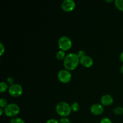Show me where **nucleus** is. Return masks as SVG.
<instances>
[{
  "mask_svg": "<svg viewBox=\"0 0 123 123\" xmlns=\"http://www.w3.org/2000/svg\"><path fill=\"white\" fill-rule=\"evenodd\" d=\"M90 111L93 115H100L104 112V107L100 103H94L90 106Z\"/></svg>",
  "mask_w": 123,
  "mask_h": 123,
  "instance_id": "obj_8",
  "label": "nucleus"
},
{
  "mask_svg": "<svg viewBox=\"0 0 123 123\" xmlns=\"http://www.w3.org/2000/svg\"><path fill=\"white\" fill-rule=\"evenodd\" d=\"M0 49H1V50H0V55L2 56L4 54V53L5 52V50H6L5 49V46H4L2 43H0Z\"/></svg>",
  "mask_w": 123,
  "mask_h": 123,
  "instance_id": "obj_20",
  "label": "nucleus"
},
{
  "mask_svg": "<svg viewBox=\"0 0 123 123\" xmlns=\"http://www.w3.org/2000/svg\"><path fill=\"white\" fill-rule=\"evenodd\" d=\"M3 113H4V110L3 108H0V115H1V116H2Z\"/></svg>",
  "mask_w": 123,
  "mask_h": 123,
  "instance_id": "obj_25",
  "label": "nucleus"
},
{
  "mask_svg": "<svg viewBox=\"0 0 123 123\" xmlns=\"http://www.w3.org/2000/svg\"><path fill=\"white\" fill-rule=\"evenodd\" d=\"M114 113L117 115H120L123 114V108L121 106H117L114 109Z\"/></svg>",
  "mask_w": 123,
  "mask_h": 123,
  "instance_id": "obj_16",
  "label": "nucleus"
},
{
  "mask_svg": "<svg viewBox=\"0 0 123 123\" xmlns=\"http://www.w3.org/2000/svg\"><path fill=\"white\" fill-rule=\"evenodd\" d=\"M8 88H9V86H8V83L4 81L1 82L0 83V92L1 93L5 92L7 90H8Z\"/></svg>",
  "mask_w": 123,
  "mask_h": 123,
  "instance_id": "obj_12",
  "label": "nucleus"
},
{
  "mask_svg": "<svg viewBox=\"0 0 123 123\" xmlns=\"http://www.w3.org/2000/svg\"><path fill=\"white\" fill-rule=\"evenodd\" d=\"M120 59L122 62H123V51L120 54Z\"/></svg>",
  "mask_w": 123,
  "mask_h": 123,
  "instance_id": "obj_24",
  "label": "nucleus"
},
{
  "mask_svg": "<svg viewBox=\"0 0 123 123\" xmlns=\"http://www.w3.org/2000/svg\"><path fill=\"white\" fill-rule=\"evenodd\" d=\"M100 123H113L112 120L111 119H109V118L105 117L103 118L102 120L100 121Z\"/></svg>",
  "mask_w": 123,
  "mask_h": 123,
  "instance_id": "obj_19",
  "label": "nucleus"
},
{
  "mask_svg": "<svg viewBox=\"0 0 123 123\" xmlns=\"http://www.w3.org/2000/svg\"><path fill=\"white\" fill-rule=\"evenodd\" d=\"M58 79L62 84H67L71 80L72 74L70 71L66 69H61L58 72Z\"/></svg>",
  "mask_w": 123,
  "mask_h": 123,
  "instance_id": "obj_5",
  "label": "nucleus"
},
{
  "mask_svg": "<svg viewBox=\"0 0 123 123\" xmlns=\"http://www.w3.org/2000/svg\"><path fill=\"white\" fill-rule=\"evenodd\" d=\"M55 111L57 114L61 117H67L72 112L71 105L64 101H61L57 103L55 107Z\"/></svg>",
  "mask_w": 123,
  "mask_h": 123,
  "instance_id": "obj_2",
  "label": "nucleus"
},
{
  "mask_svg": "<svg viewBox=\"0 0 123 123\" xmlns=\"http://www.w3.org/2000/svg\"><path fill=\"white\" fill-rule=\"evenodd\" d=\"M80 63V58L75 53H69L66 55L63 61V65L65 69L68 71L75 70Z\"/></svg>",
  "mask_w": 123,
  "mask_h": 123,
  "instance_id": "obj_1",
  "label": "nucleus"
},
{
  "mask_svg": "<svg viewBox=\"0 0 123 123\" xmlns=\"http://www.w3.org/2000/svg\"><path fill=\"white\" fill-rule=\"evenodd\" d=\"M120 72H121V73H123V65L121 66V67H120Z\"/></svg>",
  "mask_w": 123,
  "mask_h": 123,
  "instance_id": "obj_26",
  "label": "nucleus"
},
{
  "mask_svg": "<svg viewBox=\"0 0 123 123\" xmlns=\"http://www.w3.org/2000/svg\"><path fill=\"white\" fill-rule=\"evenodd\" d=\"M58 45L60 48V50H62L65 52L67 51L72 48V41L67 36H61L58 41Z\"/></svg>",
  "mask_w": 123,
  "mask_h": 123,
  "instance_id": "obj_4",
  "label": "nucleus"
},
{
  "mask_svg": "<svg viewBox=\"0 0 123 123\" xmlns=\"http://www.w3.org/2000/svg\"><path fill=\"white\" fill-rule=\"evenodd\" d=\"M7 105H8V103H7V100L5 98H1V99H0V108L4 109L7 106Z\"/></svg>",
  "mask_w": 123,
  "mask_h": 123,
  "instance_id": "obj_17",
  "label": "nucleus"
},
{
  "mask_svg": "<svg viewBox=\"0 0 123 123\" xmlns=\"http://www.w3.org/2000/svg\"><path fill=\"white\" fill-rule=\"evenodd\" d=\"M93 60L89 55H86L85 56L80 58V64L84 67L90 68L93 65Z\"/></svg>",
  "mask_w": 123,
  "mask_h": 123,
  "instance_id": "obj_9",
  "label": "nucleus"
},
{
  "mask_svg": "<svg viewBox=\"0 0 123 123\" xmlns=\"http://www.w3.org/2000/svg\"><path fill=\"white\" fill-rule=\"evenodd\" d=\"M66 55H67L66 54V52L63 51L62 50H59L58 51L56 52L55 56H56V58L57 60H60V61H62V60L64 61V60L66 58Z\"/></svg>",
  "mask_w": 123,
  "mask_h": 123,
  "instance_id": "obj_11",
  "label": "nucleus"
},
{
  "mask_svg": "<svg viewBox=\"0 0 123 123\" xmlns=\"http://www.w3.org/2000/svg\"><path fill=\"white\" fill-rule=\"evenodd\" d=\"M10 123H25L24 120L22 118L20 117H16L12 118V119L10 121Z\"/></svg>",
  "mask_w": 123,
  "mask_h": 123,
  "instance_id": "obj_15",
  "label": "nucleus"
},
{
  "mask_svg": "<svg viewBox=\"0 0 123 123\" xmlns=\"http://www.w3.org/2000/svg\"><path fill=\"white\" fill-rule=\"evenodd\" d=\"M77 55H78V56H79V57L80 58L85 56V55H86V54H85V52L84 51V50H79V51L78 52V53H77Z\"/></svg>",
  "mask_w": 123,
  "mask_h": 123,
  "instance_id": "obj_21",
  "label": "nucleus"
},
{
  "mask_svg": "<svg viewBox=\"0 0 123 123\" xmlns=\"http://www.w3.org/2000/svg\"><path fill=\"white\" fill-rule=\"evenodd\" d=\"M14 79H13L12 77H8V78L7 79V82L8 84H10V85H13L14 84Z\"/></svg>",
  "mask_w": 123,
  "mask_h": 123,
  "instance_id": "obj_22",
  "label": "nucleus"
},
{
  "mask_svg": "<svg viewBox=\"0 0 123 123\" xmlns=\"http://www.w3.org/2000/svg\"><path fill=\"white\" fill-rule=\"evenodd\" d=\"M71 109H72V111L74 112H77L80 109V105L77 102H74L71 105Z\"/></svg>",
  "mask_w": 123,
  "mask_h": 123,
  "instance_id": "obj_14",
  "label": "nucleus"
},
{
  "mask_svg": "<svg viewBox=\"0 0 123 123\" xmlns=\"http://www.w3.org/2000/svg\"><path fill=\"white\" fill-rule=\"evenodd\" d=\"M115 6L119 10L123 12V0H115L114 1Z\"/></svg>",
  "mask_w": 123,
  "mask_h": 123,
  "instance_id": "obj_13",
  "label": "nucleus"
},
{
  "mask_svg": "<svg viewBox=\"0 0 123 123\" xmlns=\"http://www.w3.org/2000/svg\"><path fill=\"white\" fill-rule=\"evenodd\" d=\"M106 2H113V0H111V1H109V0H106Z\"/></svg>",
  "mask_w": 123,
  "mask_h": 123,
  "instance_id": "obj_27",
  "label": "nucleus"
},
{
  "mask_svg": "<svg viewBox=\"0 0 123 123\" xmlns=\"http://www.w3.org/2000/svg\"><path fill=\"white\" fill-rule=\"evenodd\" d=\"M101 104L103 106H108L111 105L114 102V98L111 96L110 94H104L100 98Z\"/></svg>",
  "mask_w": 123,
  "mask_h": 123,
  "instance_id": "obj_10",
  "label": "nucleus"
},
{
  "mask_svg": "<svg viewBox=\"0 0 123 123\" xmlns=\"http://www.w3.org/2000/svg\"><path fill=\"white\" fill-rule=\"evenodd\" d=\"M45 123H60L59 121H58L55 118H50L49 120H47L46 122Z\"/></svg>",
  "mask_w": 123,
  "mask_h": 123,
  "instance_id": "obj_23",
  "label": "nucleus"
},
{
  "mask_svg": "<svg viewBox=\"0 0 123 123\" xmlns=\"http://www.w3.org/2000/svg\"><path fill=\"white\" fill-rule=\"evenodd\" d=\"M61 7L64 12H72L76 7V2L73 0H64L61 3Z\"/></svg>",
  "mask_w": 123,
  "mask_h": 123,
  "instance_id": "obj_7",
  "label": "nucleus"
},
{
  "mask_svg": "<svg viewBox=\"0 0 123 123\" xmlns=\"http://www.w3.org/2000/svg\"><path fill=\"white\" fill-rule=\"evenodd\" d=\"M60 123H72L70 120L67 117H61L59 120Z\"/></svg>",
  "mask_w": 123,
  "mask_h": 123,
  "instance_id": "obj_18",
  "label": "nucleus"
},
{
  "mask_svg": "<svg viewBox=\"0 0 123 123\" xmlns=\"http://www.w3.org/2000/svg\"><path fill=\"white\" fill-rule=\"evenodd\" d=\"M8 94L13 97H18L23 93V88L21 85L14 83L13 85H10L8 88Z\"/></svg>",
  "mask_w": 123,
  "mask_h": 123,
  "instance_id": "obj_6",
  "label": "nucleus"
},
{
  "mask_svg": "<svg viewBox=\"0 0 123 123\" xmlns=\"http://www.w3.org/2000/svg\"><path fill=\"white\" fill-rule=\"evenodd\" d=\"M4 114L7 117H16L20 112V108L17 104L14 103H9L4 109Z\"/></svg>",
  "mask_w": 123,
  "mask_h": 123,
  "instance_id": "obj_3",
  "label": "nucleus"
}]
</instances>
